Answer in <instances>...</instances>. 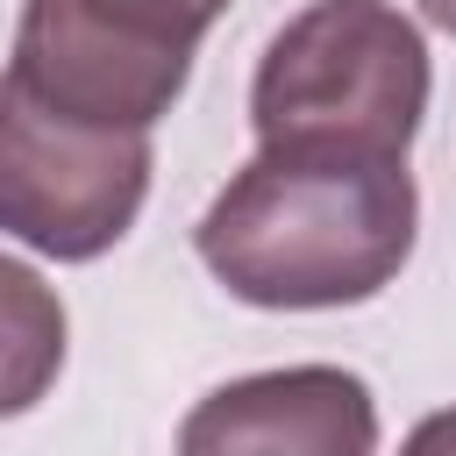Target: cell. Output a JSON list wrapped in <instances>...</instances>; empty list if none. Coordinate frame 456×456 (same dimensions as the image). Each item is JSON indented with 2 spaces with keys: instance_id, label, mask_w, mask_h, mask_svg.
Segmentation results:
<instances>
[{
  "instance_id": "1",
  "label": "cell",
  "mask_w": 456,
  "mask_h": 456,
  "mask_svg": "<svg viewBox=\"0 0 456 456\" xmlns=\"http://www.w3.org/2000/svg\"><path fill=\"white\" fill-rule=\"evenodd\" d=\"M420 235L406 157L349 150H256L200 214V264L271 314H321L378 299Z\"/></svg>"
},
{
  "instance_id": "2",
  "label": "cell",
  "mask_w": 456,
  "mask_h": 456,
  "mask_svg": "<svg viewBox=\"0 0 456 456\" xmlns=\"http://www.w3.org/2000/svg\"><path fill=\"white\" fill-rule=\"evenodd\" d=\"M428 114V43L392 0L299 7L249 78L256 150L406 157Z\"/></svg>"
},
{
  "instance_id": "3",
  "label": "cell",
  "mask_w": 456,
  "mask_h": 456,
  "mask_svg": "<svg viewBox=\"0 0 456 456\" xmlns=\"http://www.w3.org/2000/svg\"><path fill=\"white\" fill-rule=\"evenodd\" d=\"M221 14L228 0H21L7 78L71 121L150 135Z\"/></svg>"
},
{
  "instance_id": "4",
  "label": "cell",
  "mask_w": 456,
  "mask_h": 456,
  "mask_svg": "<svg viewBox=\"0 0 456 456\" xmlns=\"http://www.w3.org/2000/svg\"><path fill=\"white\" fill-rule=\"evenodd\" d=\"M150 200V135L43 107L0 71V228L57 264L107 256Z\"/></svg>"
},
{
  "instance_id": "5",
  "label": "cell",
  "mask_w": 456,
  "mask_h": 456,
  "mask_svg": "<svg viewBox=\"0 0 456 456\" xmlns=\"http://www.w3.org/2000/svg\"><path fill=\"white\" fill-rule=\"evenodd\" d=\"M178 456H378V399L342 363L249 370L185 413Z\"/></svg>"
},
{
  "instance_id": "6",
  "label": "cell",
  "mask_w": 456,
  "mask_h": 456,
  "mask_svg": "<svg viewBox=\"0 0 456 456\" xmlns=\"http://www.w3.org/2000/svg\"><path fill=\"white\" fill-rule=\"evenodd\" d=\"M64 370V299L14 256H0V420L28 413Z\"/></svg>"
},
{
  "instance_id": "7",
  "label": "cell",
  "mask_w": 456,
  "mask_h": 456,
  "mask_svg": "<svg viewBox=\"0 0 456 456\" xmlns=\"http://www.w3.org/2000/svg\"><path fill=\"white\" fill-rule=\"evenodd\" d=\"M399 456H456V406H442V413H428L406 442H399Z\"/></svg>"
},
{
  "instance_id": "8",
  "label": "cell",
  "mask_w": 456,
  "mask_h": 456,
  "mask_svg": "<svg viewBox=\"0 0 456 456\" xmlns=\"http://www.w3.org/2000/svg\"><path fill=\"white\" fill-rule=\"evenodd\" d=\"M420 14H428L435 28H449V36H456V0H420Z\"/></svg>"
}]
</instances>
